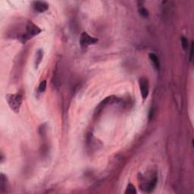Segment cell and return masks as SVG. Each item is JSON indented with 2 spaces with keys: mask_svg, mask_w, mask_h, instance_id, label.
Returning a JSON list of instances; mask_svg holds the SVG:
<instances>
[{
  "mask_svg": "<svg viewBox=\"0 0 194 194\" xmlns=\"http://www.w3.org/2000/svg\"><path fill=\"white\" fill-rule=\"evenodd\" d=\"M9 107L14 112L18 113L22 104V97L19 94H7L5 96Z\"/></svg>",
  "mask_w": 194,
  "mask_h": 194,
  "instance_id": "obj_1",
  "label": "cell"
},
{
  "mask_svg": "<svg viewBox=\"0 0 194 194\" xmlns=\"http://www.w3.org/2000/svg\"><path fill=\"white\" fill-rule=\"evenodd\" d=\"M42 30L38 27L35 24H33L32 21H28L27 25V31L24 35L21 37L22 38V42L25 43L30 38L33 37L34 36L38 35L39 33H41Z\"/></svg>",
  "mask_w": 194,
  "mask_h": 194,
  "instance_id": "obj_2",
  "label": "cell"
},
{
  "mask_svg": "<svg viewBox=\"0 0 194 194\" xmlns=\"http://www.w3.org/2000/svg\"><path fill=\"white\" fill-rule=\"evenodd\" d=\"M98 41H99L98 39L90 37L86 32L82 33V34L80 35V43L81 47H86L88 46H90V45L96 44Z\"/></svg>",
  "mask_w": 194,
  "mask_h": 194,
  "instance_id": "obj_3",
  "label": "cell"
},
{
  "mask_svg": "<svg viewBox=\"0 0 194 194\" xmlns=\"http://www.w3.org/2000/svg\"><path fill=\"white\" fill-rule=\"evenodd\" d=\"M140 88L141 91V95L144 99H146L149 95V82L146 77H141L139 80Z\"/></svg>",
  "mask_w": 194,
  "mask_h": 194,
  "instance_id": "obj_4",
  "label": "cell"
},
{
  "mask_svg": "<svg viewBox=\"0 0 194 194\" xmlns=\"http://www.w3.org/2000/svg\"><path fill=\"white\" fill-rule=\"evenodd\" d=\"M33 8L37 11L42 13V12H44L48 10V5L46 2L37 1V2H33Z\"/></svg>",
  "mask_w": 194,
  "mask_h": 194,
  "instance_id": "obj_5",
  "label": "cell"
},
{
  "mask_svg": "<svg viewBox=\"0 0 194 194\" xmlns=\"http://www.w3.org/2000/svg\"><path fill=\"white\" fill-rule=\"evenodd\" d=\"M149 59L151 60L153 66L155 67V68L156 70H159V68H160V62H159V58L157 57L155 54H154V53H149Z\"/></svg>",
  "mask_w": 194,
  "mask_h": 194,
  "instance_id": "obj_6",
  "label": "cell"
},
{
  "mask_svg": "<svg viewBox=\"0 0 194 194\" xmlns=\"http://www.w3.org/2000/svg\"><path fill=\"white\" fill-rule=\"evenodd\" d=\"M125 193L128 194H135L137 193V190L135 189V187L131 183H129L127 187V189L125 190Z\"/></svg>",
  "mask_w": 194,
  "mask_h": 194,
  "instance_id": "obj_7",
  "label": "cell"
},
{
  "mask_svg": "<svg viewBox=\"0 0 194 194\" xmlns=\"http://www.w3.org/2000/svg\"><path fill=\"white\" fill-rule=\"evenodd\" d=\"M43 55L42 50L38 51L37 54V59H36V66H37H37L39 65L40 62H41V60H42L43 58Z\"/></svg>",
  "mask_w": 194,
  "mask_h": 194,
  "instance_id": "obj_8",
  "label": "cell"
},
{
  "mask_svg": "<svg viewBox=\"0 0 194 194\" xmlns=\"http://www.w3.org/2000/svg\"><path fill=\"white\" fill-rule=\"evenodd\" d=\"M46 89H47V81L43 80L40 83L39 88H38V91H39V93H43L46 90Z\"/></svg>",
  "mask_w": 194,
  "mask_h": 194,
  "instance_id": "obj_9",
  "label": "cell"
},
{
  "mask_svg": "<svg viewBox=\"0 0 194 194\" xmlns=\"http://www.w3.org/2000/svg\"><path fill=\"white\" fill-rule=\"evenodd\" d=\"M181 45H182V47H183L184 50L187 49L188 47H189V45H188V40H187V38H181Z\"/></svg>",
  "mask_w": 194,
  "mask_h": 194,
  "instance_id": "obj_10",
  "label": "cell"
},
{
  "mask_svg": "<svg viewBox=\"0 0 194 194\" xmlns=\"http://www.w3.org/2000/svg\"><path fill=\"white\" fill-rule=\"evenodd\" d=\"M139 13L143 17H145V18H146V17L149 16V11H148L147 9H146L145 8H140V9H139Z\"/></svg>",
  "mask_w": 194,
  "mask_h": 194,
  "instance_id": "obj_11",
  "label": "cell"
},
{
  "mask_svg": "<svg viewBox=\"0 0 194 194\" xmlns=\"http://www.w3.org/2000/svg\"><path fill=\"white\" fill-rule=\"evenodd\" d=\"M193 43H191V46H190V60L191 61L193 58Z\"/></svg>",
  "mask_w": 194,
  "mask_h": 194,
  "instance_id": "obj_12",
  "label": "cell"
}]
</instances>
